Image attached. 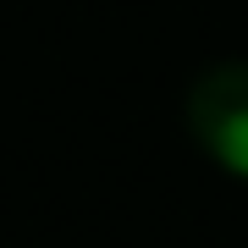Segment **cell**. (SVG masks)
Listing matches in <instances>:
<instances>
[{
    "label": "cell",
    "instance_id": "1",
    "mask_svg": "<svg viewBox=\"0 0 248 248\" xmlns=\"http://www.w3.org/2000/svg\"><path fill=\"white\" fill-rule=\"evenodd\" d=\"M187 133L221 171L248 182V61H221L187 89Z\"/></svg>",
    "mask_w": 248,
    "mask_h": 248
}]
</instances>
